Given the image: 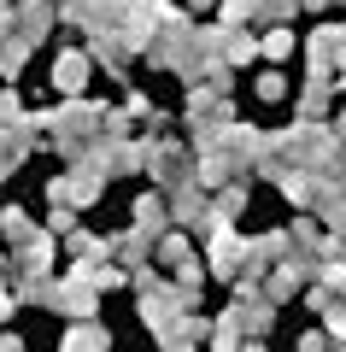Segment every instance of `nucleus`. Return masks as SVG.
<instances>
[{
    "instance_id": "f257e3e1",
    "label": "nucleus",
    "mask_w": 346,
    "mask_h": 352,
    "mask_svg": "<svg viewBox=\"0 0 346 352\" xmlns=\"http://www.w3.org/2000/svg\"><path fill=\"white\" fill-rule=\"evenodd\" d=\"M188 135L194 141H206V135H217L223 124H229V118H235V106H229V94H223V88H199V82H188Z\"/></svg>"
},
{
    "instance_id": "f03ea898",
    "label": "nucleus",
    "mask_w": 346,
    "mask_h": 352,
    "mask_svg": "<svg viewBox=\"0 0 346 352\" xmlns=\"http://www.w3.org/2000/svg\"><path fill=\"white\" fill-rule=\"evenodd\" d=\"M141 170H153V182L171 194L194 182V164H188V153L176 141H141Z\"/></svg>"
},
{
    "instance_id": "7ed1b4c3",
    "label": "nucleus",
    "mask_w": 346,
    "mask_h": 352,
    "mask_svg": "<svg viewBox=\"0 0 346 352\" xmlns=\"http://www.w3.org/2000/svg\"><path fill=\"white\" fill-rule=\"evenodd\" d=\"M94 305H100V288L88 282L83 264H71V276L53 282V294H47V311H65L71 323H76V317H94Z\"/></svg>"
},
{
    "instance_id": "20e7f679",
    "label": "nucleus",
    "mask_w": 346,
    "mask_h": 352,
    "mask_svg": "<svg viewBox=\"0 0 346 352\" xmlns=\"http://www.w3.org/2000/svg\"><path fill=\"white\" fill-rule=\"evenodd\" d=\"M229 323H235L247 340H264V335H270V323H276V300H270L264 288L235 294V305H229Z\"/></svg>"
},
{
    "instance_id": "39448f33",
    "label": "nucleus",
    "mask_w": 346,
    "mask_h": 352,
    "mask_svg": "<svg viewBox=\"0 0 346 352\" xmlns=\"http://www.w3.org/2000/svg\"><path fill=\"white\" fill-rule=\"evenodd\" d=\"M241 258H252V241H241L229 223L211 229V247H206V270H211V276L235 282V276H241Z\"/></svg>"
},
{
    "instance_id": "423d86ee",
    "label": "nucleus",
    "mask_w": 346,
    "mask_h": 352,
    "mask_svg": "<svg viewBox=\"0 0 346 352\" xmlns=\"http://www.w3.org/2000/svg\"><path fill=\"white\" fill-rule=\"evenodd\" d=\"M88 71H94L88 47H65L59 59H53V88H65V94H83V88H88Z\"/></svg>"
},
{
    "instance_id": "0eeeda50",
    "label": "nucleus",
    "mask_w": 346,
    "mask_h": 352,
    "mask_svg": "<svg viewBox=\"0 0 346 352\" xmlns=\"http://www.w3.org/2000/svg\"><path fill=\"white\" fill-rule=\"evenodd\" d=\"M311 212H317V223L329 229V235L346 241V188H334V182H323L317 200H311Z\"/></svg>"
},
{
    "instance_id": "6e6552de",
    "label": "nucleus",
    "mask_w": 346,
    "mask_h": 352,
    "mask_svg": "<svg viewBox=\"0 0 346 352\" xmlns=\"http://www.w3.org/2000/svg\"><path fill=\"white\" fill-rule=\"evenodd\" d=\"M59 352H111V335H106V329L94 323V317H76V323L65 329Z\"/></svg>"
},
{
    "instance_id": "1a4fd4ad",
    "label": "nucleus",
    "mask_w": 346,
    "mask_h": 352,
    "mask_svg": "<svg viewBox=\"0 0 346 352\" xmlns=\"http://www.w3.org/2000/svg\"><path fill=\"white\" fill-rule=\"evenodd\" d=\"M136 223L153 229V235H164V229H171V200H164V194H141L136 200Z\"/></svg>"
},
{
    "instance_id": "9d476101",
    "label": "nucleus",
    "mask_w": 346,
    "mask_h": 352,
    "mask_svg": "<svg viewBox=\"0 0 346 352\" xmlns=\"http://www.w3.org/2000/svg\"><path fill=\"white\" fill-rule=\"evenodd\" d=\"M323 112H329V76H311L305 94H299V118H311V124H317Z\"/></svg>"
},
{
    "instance_id": "9b49d317",
    "label": "nucleus",
    "mask_w": 346,
    "mask_h": 352,
    "mask_svg": "<svg viewBox=\"0 0 346 352\" xmlns=\"http://www.w3.org/2000/svg\"><path fill=\"white\" fill-rule=\"evenodd\" d=\"M0 235H6V241L18 247V241H30V235H36V223H30V217L18 212V206H0Z\"/></svg>"
},
{
    "instance_id": "f8f14e48",
    "label": "nucleus",
    "mask_w": 346,
    "mask_h": 352,
    "mask_svg": "<svg viewBox=\"0 0 346 352\" xmlns=\"http://www.w3.org/2000/svg\"><path fill=\"white\" fill-rule=\"evenodd\" d=\"M153 258H159V264H164V270H176V264H182V258H188V241H182V235H176V229H164V235H159V247H153Z\"/></svg>"
},
{
    "instance_id": "ddd939ff",
    "label": "nucleus",
    "mask_w": 346,
    "mask_h": 352,
    "mask_svg": "<svg viewBox=\"0 0 346 352\" xmlns=\"http://www.w3.org/2000/svg\"><path fill=\"white\" fill-rule=\"evenodd\" d=\"M241 340H247V335H241L229 317H217V323H211V352H241Z\"/></svg>"
},
{
    "instance_id": "4468645a",
    "label": "nucleus",
    "mask_w": 346,
    "mask_h": 352,
    "mask_svg": "<svg viewBox=\"0 0 346 352\" xmlns=\"http://www.w3.org/2000/svg\"><path fill=\"white\" fill-rule=\"evenodd\" d=\"M259 53H264V59H288V53H294V30H288V24L270 30V36L259 41Z\"/></svg>"
},
{
    "instance_id": "2eb2a0df",
    "label": "nucleus",
    "mask_w": 346,
    "mask_h": 352,
    "mask_svg": "<svg viewBox=\"0 0 346 352\" xmlns=\"http://www.w3.org/2000/svg\"><path fill=\"white\" fill-rule=\"evenodd\" d=\"M206 276H211V270H206V258H194V252H188V258L176 264V282H182V288H199Z\"/></svg>"
},
{
    "instance_id": "dca6fc26",
    "label": "nucleus",
    "mask_w": 346,
    "mask_h": 352,
    "mask_svg": "<svg viewBox=\"0 0 346 352\" xmlns=\"http://www.w3.org/2000/svg\"><path fill=\"white\" fill-rule=\"evenodd\" d=\"M217 6H223V24H247L259 12V0H217Z\"/></svg>"
},
{
    "instance_id": "f3484780",
    "label": "nucleus",
    "mask_w": 346,
    "mask_h": 352,
    "mask_svg": "<svg viewBox=\"0 0 346 352\" xmlns=\"http://www.w3.org/2000/svg\"><path fill=\"white\" fill-rule=\"evenodd\" d=\"M282 94H288V82H282L276 71H264V76H259V100H282Z\"/></svg>"
},
{
    "instance_id": "a211bd4d",
    "label": "nucleus",
    "mask_w": 346,
    "mask_h": 352,
    "mask_svg": "<svg viewBox=\"0 0 346 352\" xmlns=\"http://www.w3.org/2000/svg\"><path fill=\"white\" fill-rule=\"evenodd\" d=\"M299 352H329V329H311V335H299Z\"/></svg>"
},
{
    "instance_id": "6ab92c4d",
    "label": "nucleus",
    "mask_w": 346,
    "mask_h": 352,
    "mask_svg": "<svg viewBox=\"0 0 346 352\" xmlns=\"http://www.w3.org/2000/svg\"><path fill=\"white\" fill-rule=\"evenodd\" d=\"M0 352H24V335H0Z\"/></svg>"
},
{
    "instance_id": "aec40b11",
    "label": "nucleus",
    "mask_w": 346,
    "mask_h": 352,
    "mask_svg": "<svg viewBox=\"0 0 346 352\" xmlns=\"http://www.w3.org/2000/svg\"><path fill=\"white\" fill-rule=\"evenodd\" d=\"M299 6H311V12H323V6H334V0H299Z\"/></svg>"
},
{
    "instance_id": "412c9836",
    "label": "nucleus",
    "mask_w": 346,
    "mask_h": 352,
    "mask_svg": "<svg viewBox=\"0 0 346 352\" xmlns=\"http://www.w3.org/2000/svg\"><path fill=\"white\" fill-rule=\"evenodd\" d=\"M241 352H264V340H241Z\"/></svg>"
},
{
    "instance_id": "4be33fe9",
    "label": "nucleus",
    "mask_w": 346,
    "mask_h": 352,
    "mask_svg": "<svg viewBox=\"0 0 346 352\" xmlns=\"http://www.w3.org/2000/svg\"><path fill=\"white\" fill-rule=\"evenodd\" d=\"M188 6H194V12H206V6H217V0H188Z\"/></svg>"
},
{
    "instance_id": "5701e85b",
    "label": "nucleus",
    "mask_w": 346,
    "mask_h": 352,
    "mask_svg": "<svg viewBox=\"0 0 346 352\" xmlns=\"http://www.w3.org/2000/svg\"><path fill=\"white\" fill-rule=\"evenodd\" d=\"M340 118H346V112H340Z\"/></svg>"
}]
</instances>
